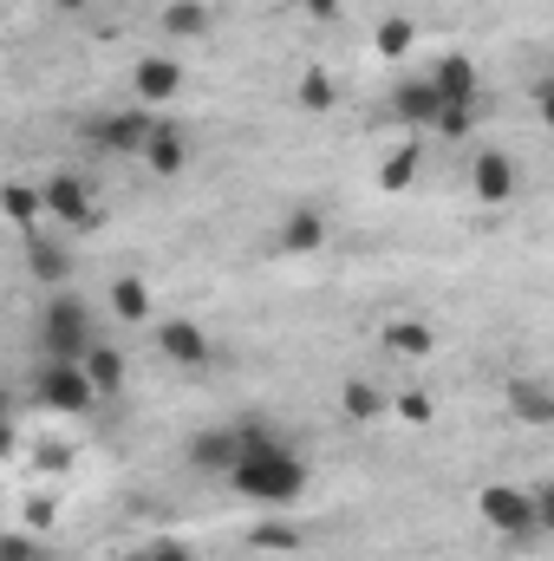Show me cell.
<instances>
[{"mask_svg": "<svg viewBox=\"0 0 554 561\" xmlns=\"http://www.w3.org/2000/svg\"><path fill=\"white\" fill-rule=\"evenodd\" d=\"M105 300H112V313H118L125 327H150V320H157V300H150L143 275H118L105 287Z\"/></svg>", "mask_w": 554, "mask_h": 561, "instance_id": "obj_15", "label": "cell"}, {"mask_svg": "<svg viewBox=\"0 0 554 561\" xmlns=\"http://www.w3.org/2000/svg\"><path fill=\"white\" fill-rule=\"evenodd\" d=\"M275 242H280V255H320V249H326V209H313V203L287 209Z\"/></svg>", "mask_w": 554, "mask_h": 561, "instance_id": "obj_12", "label": "cell"}, {"mask_svg": "<svg viewBox=\"0 0 554 561\" xmlns=\"http://www.w3.org/2000/svg\"><path fill=\"white\" fill-rule=\"evenodd\" d=\"M183 463L203 470V477H235V463H242V424H209V431H196V437L183 444Z\"/></svg>", "mask_w": 554, "mask_h": 561, "instance_id": "obj_8", "label": "cell"}, {"mask_svg": "<svg viewBox=\"0 0 554 561\" xmlns=\"http://www.w3.org/2000/svg\"><path fill=\"white\" fill-rule=\"evenodd\" d=\"M476 516H483V529H496L509 549H542L549 536H542V516H535V490H522V483H483L476 490Z\"/></svg>", "mask_w": 554, "mask_h": 561, "instance_id": "obj_3", "label": "cell"}, {"mask_svg": "<svg viewBox=\"0 0 554 561\" xmlns=\"http://www.w3.org/2000/svg\"><path fill=\"white\" fill-rule=\"evenodd\" d=\"M300 7H307L313 20H339V0H300Z\"/></svg>", "mask_w": 554, "mask_h": 561, "instance_id": "obj_33", "label": "cell"}, {"mask_svg": "<svg viewBox=\"0 0 554 561\" xmlns=\"http://www.w3.org/2000/svg\"><path fill=\"white\" fill-rule=\"evenodd\" d=\"M470 196L489 203V209L516 203V196H522V170H516V157H509V150H476V157H470Z\"/></svg>", "mask_w": 554, "mask_h": 561, "instance_id": "obj_7", "label": "cell"}, {"mask_svg": "<svg viewBox=\"0 0 554 561\" xmlns=\"http://www.w3.org/2000/svg\"><path fill=\"white\" fill-rule=\"evenodd\" d=\"M476 131V99H443V112H437V138L463 144Z\"/></svg>", "mask_w": 554, "mask_h": 561, "instance_id": "obj_26", "label": "cell"}, {"mask_svg": "<svg viewBox=\"0 0 554 561\" xmlns=\"http://www.w3.org/2000/svg\"><path fill=\"white\" fill-rule=\"evenodd\" d=\"M125 561H150V549H143V556H125Z\"/></svg>", "mask_w": 554, "mask_h": 561, "instance_id": "obj_35", "label": "cell"}, {"mask_svg": "<svg viewBox=\"0 0 554 561\" xmlns=\"http://www.w3.org/2000/svg\"><path fill=\"white\" fill-rule=\"evenodd\" d=\"M280 7H300V0H280Z\"/></svg>", "mask_w": 554, "mask_h": 561, "instance_id": "obj_36", "label": "cell"}, {"mask_svg": "<svg viewBox=\"0 0 554 561\" xmlns=\"http://www.w3.org/2000/svg\"><path fill=\"white\" fill-rule=\"evenodd\" d=\"M92 346H99L92 307H85L72 287H53L46 307H39V353H46V359H85Z\"/></svg>", "mask_w": 554, "mask_h": 561, "instance_id": "obj_2", "label": "cell"}, {"mask_svg": "<svg viewBox=\"0 0 554 561\" xmlns=\"http://www.w3.org/2000/svg\"><path fill=\"white\" fill-rule=\"evenodd\" d=\"M392 112H399V125H412V131H437V112H443L437 79H430V72L399 79V85H392Z\"/></svg>", "mask_w": 554, "mask_h": 561, "instance_id": "obj_9", "label": "cell"}, {"mask_svg": "<svg viewBox=\"0 0 554 561\" xmlns=\"http://www.w3.org/2000/svg\"><path fill=\"white\" fill-rule=\"evenodd\" d=\"M430 79H437L443 99H476V59H470V53H443V59L430 66Z\"/></svg>", "mask_w": 554, "mask_h": 561, "instance_id": "obj_20", "label": "cell"}, {"mask_svg": "<svg viewBox=\"0 0 554 561\" xmlns=\"http://www.w3.org/2000/svg\"><path fill=\"white\" fill-rule=\"evenodd\" d=\"M372 46H379V59H412V46H417V20H405V13H385L379 20V33H372Z\"/></svg>", "mask_w": 554, "mask_h": 561, "instance_id": "obj_22", "label": "cell"}, {"mask_svg": "<svg viewBox=\"0 0 554 561\" xmlns=\"http://www.w3.org/2000/svg\"><path fill=\"white\" fill-rule=\"evenodd\" d=\"M417 163H424V150H417V138H412V144H399V150H392V157L379 163V190H385V196L412 190V183H417Z\"/></svg>", "mask_w": 554, "mask_h": 561, "instance_id": "obj_24", "label": "cell"}, {"mask_svg": "<svg viewBox=\"0 0 554 561\" xmlns=\"http://www.w3.org/2000/svg\"><path fill=\"white\" fill-rule=\"evenodd\" d=\"M339 405H346V419L353 424H372V419L392 412V392H385L379 379H346V386H339Z\"/></svg>", "mask_w": 554, "mask_h": 561, "instance_id": "obj_16", "label": "cell"}, {"mask_svg": "<svg viewBox=\"0 0 554 561\" xmlns=\"http://www.w3.org/2000/svg\"><path fill=\"white\" fill-rule=\"evenodd\" d=\"M255 549H268V556H293L300 549V529L293 523H255V536H249Z\"/></svg>", "mask_w": 554, "mask_h": 561, "instance_id": "obj_27", "label": "cell"}, {"mask_svg": "<svg viewBox=\"0 0 554 561\" xmlns=\"http://www.w3.org/2000/svg\"><path fill=\"white\" fill-rule=\"evenodd\" d=\"M150 561H196V556H189L183 542H170V536H163V542H150Z\"/></svg>", "mask_w": 554, "mask_h": 561, "instance_id": "obj_32", "label": "cell"}, {"mask_svg": "<svg viewBox=\"0 0 554 561\" xmlns=\"http://www.w3.org/2000/svg\"><path fill=\"white\" fill-rule=\"evenodd\" d=\"M53 7H59V13H85V0H53Z\"/></svg>", "mask_w": 554, "mask_h": 561, "instance_id": "obj_34", "label": "cell"}, {"mask_svg": "<svg viewBox=\"0 0 554 561\" xmlns=\"http://www.w3.org/2000/svg\"><path fill=\"white\" fill-rule=\"evenodd\" d=\"M385 346H392L399 359H424V353L437 346V333H430L424 320H392V327H385Z\"/></svg>", "mask_w": 554, "mask_h": 561, "instance_id": "obj_25", "label": "cell"}, {"mask_svg": "<svg viewBox=\"0 0 554 561\" xmlns=\"http://www.w3.org/2000/svg\"><path fill=\"white\" fill-rule=\"evenodd\" d=\"M157 353H163L170 366H189V373H196V366H209V333H203L196 320H183V313H176V320H157Z\"/></svg>", "mask_w": 554, "mask_h": 561, "instance_id": "obj_10", "label": "cell"}, {"mask_svg": "<svg viewBox=\"0 0 554 561\" xmlns=\"http://www.w3.org/2000/svg\"><path fill=\"white\" fill-rule=\"evenodd\" d=\"M131 85H138V105H150V112H157V105H170V99L183 92V66L150 53V59H138V79H131Z\"/></svg>", "mask_w": 554, "mask_h": 561, "instance_id": "obj_13", "label": "cell"}, {"mask_svg": "<svg viewBox=\"0 0 554 561\" xmlns=\"http://www.w3.org/2000/svg\"><path fill=\"white\" fill-rule=\"evenodd\" d=\"M163 118L150 112V105H125V112H99L92 125H85V138L99 144V150H118V157H143V144L157 131Z\"/></svg>", "mask_w": 554, "mask_h": 561, "instance_id": "obj_5", "label": "cell"}, {"mask_svg": "<svg viewBox=\"0 0 554 561\" xmlns=\"http://www.w3.org/2000/svg\"><path fill=\"white\" fill-rule=\"evenodd\" d=\"M529 490H535V516H542V536H554V477L529 483Z\"/></svg>", "mask_w": 554, "mask_h": 561, "instance_id": "obj_30", "label": "cell"}, {"mask_svg": "<svg viewBox=\"0 0 554 561\" xmlns=\"http://www.w3.org/2000/svg\"><path fill=\"white\" fill-rule=\"evenodd\" d=\"M392 412H399L405 424H430V419H437V405H430V392H424V386H405V392H392Z\"/></svg>", "mask_w": 554, "mask_h": 561, "instance_id": "obj_28", "label": "cell"}, {"mask_svg": "<svg viewBox=\"0 0 554 561\" xmlns=\"http://www.w3.org/2000/svg\"><path fill=\"white\" fill-rule=\"evenodd\" d=\"M39 190H46V222H53V229H92V222H99V203H92L85 176H72V170H53Z\"/></svg>", "mask_w": 554, "mask_h": 561, "instance_id": "obj_6", "label": "cell"}, {"mask_svg": "<svg viewBox=\"0 0 554 561\" xmlns=\"http://www.w3.org/2000/svg\"><path fill=\"white\" fill-rule=\"evenodd\" d=\"M79 366L92 373V386H99L105 399H112V392H125V373H131V366H125V353H118V346H105V340H99V346H92Z\"/></svg>", "mask_w": 554, "mask_h": 561, "instance_id": "obj_21", "label": "cell"}, {"mask_svg": "<svg viewBox=\"0 0 554 561\" xmlns=\"http://www.w3.org/2000/svg\"><path fill=\"white\" fill-rule=\"evenodd\" d=\"M293 105H300V112H333V105H339L333 72H326V66H307V72H300V85H293Z\"/></svg>", "mask_w": 554, "mask_h": 561, "instance_id": "obj_23", "label": "cell"}, {"mask_svg": "<svg viewBox=\"0 0 554 561\" xmlns=\"http://www.w3.org/2000/svg\"><path fill=\"white\" fill-rule=\"evenodd\" d=\"M0 561H53V556H46V542H39V536H26V529H13V536L0 542Z\"/></svg>", "mask_w": 554, "mask_h": 561, "instance_id": "obj_29", "label": "cell"}, {"mask_svg": "<svg viewBox=\"0 0 554 561\" xmlns=\"http://www.w3.org/2000/svg\"><path fill=\"white\" fill-rule=\"evenodd\" d=\"M33 399H39L46 412H59V419H85V412L99 405V386H92V373H85L79 359H46V366L33 373Z\"/></svg>", "mask_w": 554, "mask_h": 561, "instance_id": "obj_4", "label": "cell"}, {"mask_svg": "<svg viewBox=\"0 0 554 561\" xmlns=\"http://www.w3.org/2000/svg\"><path fill=\"white\" fill-rule=\"evenodd\" d=\"M0 203H7V222H13L20 236L46 229V190H33V183H7V190H0Z\"/></svg>", "mask_w": 554, "mask_h": 561, "instance_id": "obj_18", "label": "cell"}, {"mask_svg": "<svg viewBox=\"0 0 554 561\" xmlns=\"http://www.w3.org/2000/svg\"><path fill=\"white\" fill-rule=\"evenodd\" d=\"M235 496H249V503H262V510H293L300 496H307V463L280 444L275 424H242V463H235Z\"/></svg>", "mask_w": 554, "mask_h": 561, "instance_id": "obj_1", "label": "cell"}, {"mask_svg": "<svg viewBox=\"0 0 554 561\" xmlns=\"http://www.w3.org/2000/svg\"><path fill=\"white\" fill-rule=\"evenodd\" d=\"M157 26H163L170 39H209V7H203V0H170V7L157 13Z\"/></svg>", "mask_w": 554, "mask_h": 561, "instance_id": "obj_19", "label": "cell"}, {"mask_svg": "<svg viewBox=\"0 0 554 561\" xmlns=\"http://www.w3.org/2000/svg\"><path fill=\"white\" fill-rule=\"evenodd\" d=\"M143 163H150V176H183V170H189V138L163 118V125L150 131V144H143Z\"/></svg>", "mask_w": 554, "mask_h": 561, "instance_id": "obj_14", "label": "cell"}, {"mask_svg": "<svg viewBox=\"0 0 554 561\" xmlns=\"http://www.w3.org/2000/svg\"><path fill=\"white\" fill-rule=\"evenodd\" d=\"M535 112H542V125L554 131V72L542 79V85H535Z\"/></svg>", "mask_w": 554, "mask_h": 561, "instance_id": "obj_31", "label": "cell"}, {"mask_svg": "<svg viewBox=\"0 0 554 561\" xmlns=\"http://www.w3.org/2000/svg\"><path fill=\"white\" fill-rule=\"evenodd\" d=\"M46 229H53V222H46ZM46 229H33V236H26V268H33L39 280H66V275H72V249H66V242H53Z\"/></svg>", "mask_w": 554, "mask_h": 561, "instance_id": "obj_17", "label": "cell"}, {"mask_svg": "<svg viewBox=\"0 0 554 561\" xmlns=\"http://www.w3.org/2000/svg\"><path fill=\"white\" fill-rule=\"evenodd\" d=\"M503 405H509V419H522V424H554V386L535 379V373H516L503 386Z\"/></svg>", "mask_w": 554, "mask_h": 561, "instance_id": "obj_11", "label": "cell"}]
</instances>
